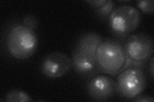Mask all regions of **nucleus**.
Returning a JSON list of instances; mask_svg holds the SVG:
<instances>
[{"mask_svg":"<svg viewBox=\"0 0 154 102\" xmlns=\"http://www.w3.org/2000/svg\"><path fill=\"white\" fill-rule=\"evenodd\" d=\"M123 45L126 56L123 70L131 67L143 68L153 56V39L146 33L131 34L123 42Z\"/></svg>","mask_w":154,"mask_h":102,"instance_id":"nucleus-1","label":"nucleus"},{"mask_svg":"<svg viewBox=\"0 0 154 102\" xmlns=\"http://www.w3.org/2000/svg\"><path fill=\"white\" fill-rule=\"evenodd\" d=\"M96 58L101 73L118 75L126 63L123 42L112 38L103 39L96 51Z\"/></svg>","mask_w":154,"mask_h":102,"instance_id":"nucleus-2","label":"nucleus"},{"mask_svg":"<svg viewBox=\"0 0 154 102\" xmlns=\"http://www.w3.org/2000/svg\"><path fill=\"white\" fill-rule=\"evenodd\" d=\"M108 21L113 35L123 42L137 30L141 21V15L137 8L123 4L113 9Z\"/></svg>","mask_w":154,"mask_h":102,"instance_id":"nucleus-3","label":"nucleus"},{"mask_svg":"<svg viewBox=\"0 0 154 102\" xmlns=\"http://www.w3.org/2000/svg\"><path fill=\"white\" fill-rule=\"evenodd\" d=\"M37 37L35 31L17 24L8 31L7 36V47L9 54L18 60L31 57L37 50Z\"/></svg>","mask_w":154,"mask_h":102,"instance_id":"nucleus-4","label":"nucleus"},{"mask_svg":"<svg viewBox=\"0 0 154 102\" xmlns=\"http://www.w3.org/2000/svg\"><path fill=\"white\" fill-rule=\"evenodd\" d=\"M146 75L141 68L131 67L122 71L116 80V93L121 98L132 100L146 87Z\"/></svg>","mask_w":154,"mask_h":102,"instance_id":"nucleus-5","label":"nucleus"},{"mask_svg":"<svg viewBox=\"0 0 154 102\" xmlns=\"http://www.w3.org/2000/svg\"><path fill=\"white\" fill-rule=\"evenodd\" d=\"M89 96L94 101H107L116 93V80L105 75H97L90 78L86 86Z\"/></svg>","mask_w":154,"mask_h":102,"instance_id":"nucleus-6","label":"nucleus"},{"mask_svg":"<svg viewBox=\"0 0 154 102\" xmlns=\"http://www.w3.org/2000/svg\"><path fill=\"white\" fill-rule=\"evenodd\" d=\"M71 68V58L63 52L56 51L48 54L43 59L41 69L46 77L57 79L66 75Z\"/></svg>","mask_w":154,"mask_h":102,"instance_id":"nucleus-7","label":"nucleus"},{"mask_svg":"<svg viewBox=\"0 0 154 102\" xmlns=\"http://www.w3.org/2000/svg\"><path fill=\"white\" fill-rule=\"evenodd\" d=\"M71 59L72 68L82 77L90 79L101 73L96 56L87 54L75 48Z\"/></svg>","mask_w":154,"mask_h":102,"instance_id":"nucleus-8","label":"nucleus"},{"mask_svg":"<svg viewBox=\"0 0 154 102\" xmlns=\"http://www.w3.org/2000/svg\"><path fill=\"white\" fill-rule=\"evenodd\" d=\"M102 40V36L98 33H85L79 38L75 48L87 54L96 56V51Z\"/></svg>","mask_w":154,"mask_h":102,"instance_id":"nucleus-9","label":"nucleus"},{"mask_svg":"<svg viewBox=\"0 0 154 102\" xmlns=\"http://www.w3.org/2000/svg\"><path fill=\"white\" fill-rule=\"evenodd\" d=\"M5 100L7 102H28L32 101L30 96L27 93L19 89L9 91L6 95Z\"/></svg>","mask_w":154,"mask_h":102,"instance_id":"nucleus-10","label":"nucleus"},{"mask_svg":"<svg viewBox=\"0 0 154 102\" xmlns=\"http://www.w3.org/2000/svg\"><path fill=\"white\" fill-rule=\"evenodd\" d=\"M114 3L110 0L107 1L103 6L95 10V12L96 15L99 18L103 20H108L110 14L112 12L114 8Z\"/></svg>","mask_w":154,"mask_h":102,"instance_id":"nucleus-11","label":"nucleus"},{"mask_svg":"<svg viewBox=\"0 0 154 102\" xmlns=\"http://www.w3.org/2000/svg\"><path fill=\"white\" fill-rule=\"evenodd\" d=\"M137 7L141 10L146 13L153 14L154 12V1L153 0L147 1H139L136 2Z\"/></svg>","mask_w":154,"mask_h":102,"instance_id":"nucleus-12","label":"nucleus"},{"mask_svg":"<svg viewBox=\"0 0 154 102\" xmlns=\"http://www.w3.org/2000/svg\"><path fill=\"white\" fill-rule=\"evenodd\" d=\"M22 24L30 30L35 31L38 27V19L34 16L28 15L23 18Z\"/></svg>","mask_w":154,"mask_h":102,"instance_id":"nucleus-13","label":"nucleus"},{"mask_svg":"<svg viewBox=\"0 0 154 102\" xmlns=\"http://www.w3.org/2000/svg\"><path fill=\"white\" fill-rule=\"evenodd\" d=\"M132 101L136 102H153L154 101V99L150 95H141V94L135 97L132 100Z\"/></svg>","mask_w":154,"mask_h":102,"instance_id":"nucleus-14","label":"nucleus"},{"mask_svg":"<svg viewBox=\"0 0 154 102\" xmlns=\"http://www.w3.org/2000/svg\"><path fill=\"white\" fill-rule=\"evenodd\" d=\"M107 0H95V1H87V3H89L94 9H97L103 6L107 3Z\"/></svg>","mask_w":154,"mask_h":102,"instance_id":"nucleus-15","label":"nucleus"},{"mask_svg":"<svg viewBox=\"0 0 154 102\" xmlns=\"http://www.w3.org/2000/svg\"><path fill=\"white\" fill-rule=\"evenodd\" d=\"M153 56L149 60V71H150L152 78H153Z\"/></svg>","mask_w":154,"mask_h":102,"instance_id":"nucleus-16","label":"nucleus"}]
</instances>
